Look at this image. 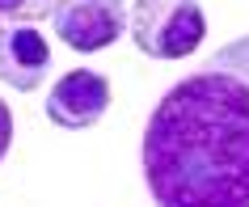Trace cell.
I'll return each mask as SVG.
<instances>
[{
	"label": "cell",
	"instance_id": "6da1fadb",
	"mask_svg": "<svg viewBox=\"0 0 249 207\" xmlns=\"http://www.w3.org/2000/svg\"><path fill=\"white\" fill-rule=\"evenodd\" d=\"M140 161L157 207H249V34L160 93Z\"/></svg>",
	"mask_w": 249,
	"mask_h": 207
},
{
	"label": "cell",
	"instance_id": "7a4b0ae2",
	"mask_svg": "<svg viewBox=\"0 0 249 207\" xmlns=\"http://www.w3.org/2000/svg\"><path fill=\"white\" fill-rule=\"evenodd\" d=\"M131 38L148 59H186L207 38V17L198 0H135Z\"/></svg>",
	"mask_w": 249,
	"mask_h": 207
},
{
	"label": "cell",
	"instance_id": "3957f363",
	"mask_svg": "<svg viewBox=\"0 0 249 207\" xmlns=\"http://www.w3.org/2000/svg\"><path fill=\"white\" fill-rule=\"evenodd\" d=\"M127 9H131L127 0H64L51 21L59 42L89 55V51H106L110 42L123 38V30L131 26Z\"/></svg>",
	"mask_w": 249,
	"mask_h": 207
},
{
	"label": "cell",
	"instance_id": "277c9868",
	"mask_svg": "<svg viewBox=\"0 0 249 207\" xmlns=\"http://www.w3.org/2000/svg\"><path fill=\"white\" fill-rule=\"evenodd\" d=\"M110 110V80L93 68H72L55 80L51 97H47V118L64 131H85L102 123Z\"/></svg>",
	"mask_w": 249,
	"mask_h": 207
},
{
	"label": "cell",
	"instance_id": "5b68a950",
	"mask_svg": "<svg viewBox=\"0 0 249 207\" xmlns=\"http://www.w3.org/2000/svg\"><path fill=\"white\" fill-rule=\"evenodd\" d=\"M51 72V47L34 26L0 30V80L17 93H34Z\"/></svg>",
	"mask_w": 249,
	"mask_h": 207
},
{
	"label": "cell",
	"instance_id": "8992f818",
	"mask_svg": "<svg viewBox=\"0 0 249 207\" xmlns=\"http://www.w3.org/2000/svg\"><path fill=\"white\" fill-rule=\"evenodd\" d=\"M64 0H0V21L9 26H34V21H51Z\"/></svg>",
	"mask_w": 249,
	"mask_h": 207
},
{
	"label": "cell",
	"instance_id": "52a82bcc",
	"mask_svg": "<svg viewBox=\"0 0 249 207\" xmlns=\"http://www.w3.org/2000/svg\"><path fill=\"white\" fill-rule=\"evenodd\" d=\"M9 144H13V114H9V106H4V97H0V161H4V152H9Z\"/></svg>",
	"mask_w": 249,
	"mask_h": 207
}]
</instances>
